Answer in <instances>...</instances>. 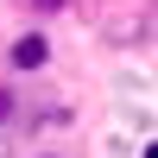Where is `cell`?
Returning a JSON list of instances; mask_svg holds the SVG:
<instances>
[{
    "label": "cell",
    "mask_w": 158,
    "mask_h": 158,
    "mask_svg": "<svg viewBox=\"0 0 158 158\" xmlns=\"http://www.w3.org/2000/svg\"><path fill=\"white\" fill-rule=\"evenodd\" d=\"M19 114H25V95H19V89L6 82V76H0V127H13Z\"/></svg>",
    "instance_id": "2"
},
{
    "label": "cell",
    "mask_w": 158,
    "mask_h": 158,
    "mask_svg": "<svg viewBox=\"0 0 158 158\" xmlns=\"http://www.w3.org/2000/svg\"><path fill=\"white\" fill-rule=\"evenodd\" d=\"M32 158H63V152H32Z\"/></svg>",
    "instance_id": "4"
},
{
    "label": "cell",
    "mask_w": 158,
    "mask_h": 158,
    "mask_svg": "<svg viewBox=\"0 0 158 158\" xmlns=\"http://www.w3.org/2000/svg\"><path fill=\"white\" fill-rule=\"evenodd\" d=\"M25 13L32 19H57V13H70V0H25Z\"/></svg>",
    "instance_id": "3"
},
{
    "label": "cell",
    "mask_w": 158,
    "mask_h": 158,
    "mask_svg": "<svg viewBox=\"0 0 158 158\" xmlns=\"http://www.w3.org/2000/svg\"><path fill=\"white\" fill-rule=\"evenodd\" d=\"M51 57H57V51H51V38L38 32V25H32V32H19V38L6 44V70H13V76H44Z\"/></svg>",
    "instance_id": "1"
}]
</instances>
